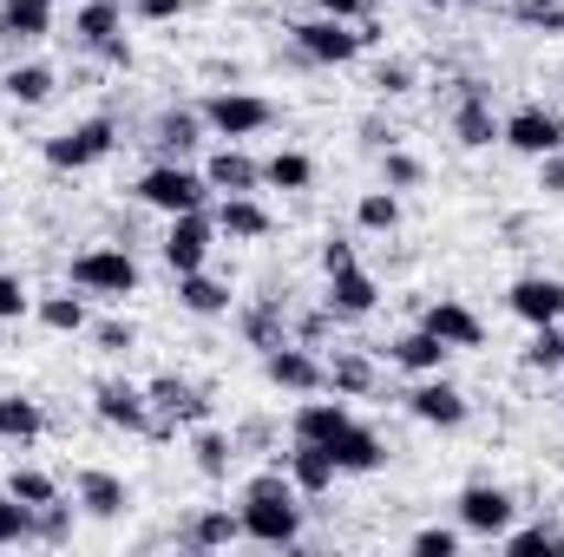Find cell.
Listing matches in <instances>:
<instances>
[{
	"instance_id": "cell-43",
	"label": "cell",
	"mask_w": 564,
	"mask_h": 557,
	"mask_svg": "<svg viewBox=\"0 0 564 557\" xmlns=\"http://www.w3.org/2000/svg\"><path fill=\"white\" fill-rule=\"evenodd\" d=\"M414 551H421V557H453V551H459V532L426 525V532H414Z\"/></svg>"
},
{
	"instance_id": "cell-14",
	"label": "cell",
	"mask_w": 564,
	"mask_h": 557,
	"mask_svg": "<svg viewBox=\"0 0 564 557\" xmlns=\"http://www.w3.org/2000/svg\"><path fill=\"white\" fill-rule=\"evenodd\" d=\"M506 302H512V315H519V321H532V328L564 321V282L558 276H519Z\"/></svg>"
},
{
	"instance_id": "cell-2",
	"label": "cell",
	"mask_w": 564,
	"mask_h": 557,
	"mask_svg": "<svg viewBox=\"0 0 564 557\" xmlns=\"http://www.w3.org/2000/svg\"><path fill=\"white\" fill-rule=\"evenodd\" d=\"M139 197L151 210H164V217H184V210H204L210 204V184H204V171H184V164L158 157L139 177Z\"/></svg>"
},
{
	"instance_id": "cell-25",
	"label": "cell",
	"mask_w": 564,
	"mask_h": 557,
	"mask_svg": "<svg viewBox=\"0 0 564 557\" xmlns=\"http://www.w3.org/2000/svg\"><path fill=\"white\" fill-rule=\"evenodd\" d=\"M73 492H79V505H86L93 518H119V512L132 505V492H126V479H119V472H99V466H86Z\"/></svg>"
},
{
	"instance_id": "cell-21",
	"label": "cell",
	"mask_w": 564,
	"mask_h": 557,
	"mask_svg": "<svg viewBox=\"0 0 564 557\" xmlns=\"http://www.w3.org/2000/svg\"><path fill=\"white\" fill-rule=\"evenodd\" d=\"M375 302H381V282L368 276L361 263L328 276V315H375Z\"/></svg>"
},
{
	"instance_id": "cell-32",
	"label": "cell",
	"mask_w": 564,
	"mask_h": 557,
	"mask_svg": "<svg viewBox=\"0 0 564 557\" xmlns=\"http://www.w3.org/2000/svg\"><path fill=\"white\" fill-rule=\"evenodd\" d=\"M0 86H7V99H20V106H46V99H53V66H40V59H33V66H13Z\"/></svg>"
},
{
	"instance_id": "cell-23",
	"label": "cell",
	"mask_w": 564,
	"mask_h": 557,
	"mask_svg": "<svg viewBox=\"0 0 564 557\" xmlns=\"http://www.w3.org/2000/svg\"><path fill=\"white\" fill-rule=\"evenodd\" d=\"M53 33V0H0V40L33 46Z\"/></svg>"
},
{
	"instance_id": "cell-12",
	"label": "cell",
	"mask_w": 564,
	"mask_h": 557,
	"mask_svg": "<svg viewBox=\"0 0 564 557\" xmlns=\"http://www.w3.org/2000/svg\"><path fill=\"white\" fill-rule=\"evenodd\" d=\"M93 414L106 419V426L144 433L151 426V401H144V387H132V381H99L93 387Z\"/></svg>"
},
{
	"instance_id": "cell-27",
	"label": "cell",
	"mask_w": 564,
	"mask_h": 557,
	"mask_svg": "<svg viewBox=\"0 0 564 557\" xmlns=\"http://www.w3.org/2000/svg\"><path fill=\"white\" fill-rule=\"evenodd\" d=\"M144 401H151V414H164V419H204V394L191 381H177V374H158L144 387Z\"/></svg>"
},
{
	"instance_id": "cell-3",
	"label": "cell",
	"mask_w": 564,
	"mask_h": 557,
	"mask_svg": "<svg viewBox=\"0 0 564 557\" xmlns=\"http://www.w3.org/2000/svg\"><path fill=\"white\" fill-rule=\"evenodd\" d=\"M73 40H79L86 53H99L106 66H132V40H126L119 0H86V7L73 13Z\"/></svg>"
},
{
	"instance_id": "cell-8",
	"label": "cell",
	"mask_w": 564,
	"mask_h": 557,
	"mask_svg": "<svg viewBox=\"0 0 564 557\" xmlns=\"http://www.w3.org/2000/svg\"><path fill=\"white\" fill-rule=\"evenodd\" d=\"M243 538L250 545H270V551H282V545H295L302 538V512H295V499H243Z\"/></svg>"
},
{
	"instance_id": "cell-24",
	"label": "cell",
	"mask_w": 564,
	"mask_h": 557,
	"mask_svg": "<svg viewBox=\"0 0 564 557\" xmlns=\"http://www.w3.org/2000/svg\"><path fill=\"white\" fill-rule=\"evenodd\" d=\"M210 217H217V230H224V237H237V243H257V237H270V210L257 204V190H243V197H224Z\"/></svg>"
},
{
	"instance_id": "cell-17",
	"label": "cell",
	"mask_w": 564,
	"mask_h": 557,
	"mask_svg": "<svg viewBox=\"0 0 564 557\" xmlns=\"http://www.w3.org/2000/svg\"><path fill=\"white\" fill-rule=\"evenodd\" d=\"M282 472H289V485L302 492V499H322L341 472H335V459H328V446H308V439H295V452L282 459Z\"/></svg>"
},
{
	"instance_id": "cell-15",
	"label": "cell",
	"mask_w": 564,
	"mask_h": 557,
	"mask_svg": "<svg viewBox=\"0 0 564 557\" xmlns=\"http://www.w3.org/2000/svg\"><path fill=\"white\" fill-rule=\"evenodd\" d=\"M328 459H335V472H381L388 446H381V433H368L361 419H348V426L328 439Z\"/></svg>"
},
{
	"instance_id": "cell-40",
	"label": "cell",
	"mask_w": 564,
	"mask_h": 557,
	"mask_svg": "<svg viewBox=\"0 0 564 557\" xmlns=\"http://www.w3.org/2000/svg\"><path fill=\"white\" fill-rule=\"evenodd\" d=\"M33 518H40L33 505H20L13 492H0V545H20V538H33V532H40Z\"/></svg>"
},
{
	"instance_id": "cell-38",
	"label": "cell",
	"mask_w": 564,
	"mask_h": 557,
	"mask_svg": "<svg viewBox=\"0 0 564 557\" xmlns=\"http://www.w3.org/2000/svg\"><path fill=\"white\" fill-rule=\"evenodd\" d=\"M355 223H361V230H394V223H401V197H394V190H368V197L355 204Z\"/></svg>"
},
{
	"instance_id": "cell-22",
	"label": "cell",
	"mask_w": 564,
	"mask_h": 557,
	"mask_svg": "<svg viewBox=\"0 0 564 557\" xmlns=\"http://www.w3.org/2000/svg\"><path fill=\"white\" fill-rule=\"evenodd\" d=\"M446 354H453V348H446L433 328H408V335H394V341H388V361H394V368H408V374H440V368H446Z\"/></svg>"
},
{
	"instance_id": "cell-46",
	"label": "cell",
	"mask_w": 564,
	"mask_h": 557,
	"mask_svg": "<svg viewBox=\"0 0 564 557\" xmlns=\"http://www.w3.org/2000/svg\"><path fill=\"white\" fill-rule=\"evenodd\" d=\"M539 190L545 197H564V151H545L539 157Z\"/></svg>"
},
{
	"instance_id": "cell-4",
	"label": "cell",
	"mask_w": 564,
	"mask_h": 557,
	"mask_svg": "<svg viewBox=\"0 0 564 557\" xmlns=\"http://www.w3.org/2000/svg\"><path fill=\"white\" fill-rule=\"evenodd\" d=\"M204 125H210L217 139H257V132L276 125V106L257 99V92H210V99H204Z\"/></svg>"
},
{
	"instance_id": "cell-6",
	"label": "cell",
	"mask_w": 564,
	"mask_h": 557,
	"mask_svg": "<svg viewBox=\"0 0 564 557\" xmlns=\"http://www.w3.org/2000/svg\"><path fill=\"white\" fill-rule=\"evenodd\" d=\"M112 144H119V125H112V119H86V125L46 139V164H53V171H86V164H99Z\"/></svg>"
},
{
	"instance_id": "cell-50",
	"label": "cell",
	"mask_w": 564,
	"mask_h": 557,
	"mask_svg": "<svg viewBox=\"0 0 564 557\" xmlns=\"http://www.w3.org/2000/svg\"><path fill=\"white\" fill-rule=\"evenodd\" d=\"M348 263H355V243H341V237H328V243H322V270L335 276V270H348Z\"/></svg>"
},
{
	"instance_id": "cell-5",
	"label": "cell",
	"mask_w": 564,
	"mask_h": 557,
	"mask_svg": "<svg viewBox=\"0 0 564 557\" xmlns=\"http://www.w3.org/2000/svg\"><path fill=\"white\" fill-rule=\"evenodd\" d=\"M73 288H86V295H132L139 288L132 250H79L73 256Z\"/></svg>"
},
{
	"instance_id": "cell-30",
	"label": "cell",
	"mask_w": 564,
	"mask_h": 557,
	"mask_svg": "<svg viewBox=\"0 0 564 557\" xmlns=\"http://www.w3.org/2000/svg\"><path fill=\"white\" fill-rule=\"evenodd\" d=\"M177 302H184L191 315H224V308H230V288L217 276H204V270H191V276H177Z\"/></svg>"
},
{
	"instance_id": "cell-48",
	"label": "cell",
	"mask_w": 564,
	"mask_h": 557,
	"mask_svg": "<svg viewBox=\"0 0 564 557\" xmlns=\"http://www.w3.org/2000/svg\"><path fill=\"white\" fill-rule=\"evenodd\" d=\"M132 341H139V328H132V321H106V328H99V348H112V354H126Z\"/></svg>"
},
{
	"instance_id": "cell-20",
	"label": "cell",
	"mask_w": 564,
	"mask_h": 557,
	"mask_svg": "<svg viewBox=\"0 0 564 557\" xmlns=\"http://www.w3.org/2000/svg\"><path fill=\"white\" fill-rule=\"evenodd\" d=\"M197 139H204V112H158L151 119V144H158V157H171V164H184L191 151H197Z\"/></svg>"
},
{
	"instance_id": "cell-13",
	"label": "cell",
	"mask_w": 564,
	"mask_h": 557,
	"mask_svg": "<svg viewBox=\"0 0 564 557\" xmlns=\"http://www.w3.org/2000/svg\"><path fill=\"white\" fill-rule=\"evenodd\" d=\"M453 139L466 144V151H486V144L499 139V119H492V99H486V86H459V106H453Z\"/></svg>"
},
{
	"instance_id": "cell-7",
	"label": "cell",
	"mask_w": 564,
	"mask_h": 557,
	"mask_svg": "<svg viewBox=\"0 0 564 557\" xmlns=\"http://www.w3.org/2000/svg\"><path fill=\"white\" fill-rule=\"evenodd\" d=\"M210 237H217V217H210V210H184V217H171V230H164V263H171V276L204 270Z\"/></svg>"
},
{
	"instance_id": "cell-49",
	"label": "cell",
	"mask_w": 564,
	"mask_h": 557,
	"mask_svg": "<svg viewBox=\"0 0 564 557\" xmlns=\"http://www.w3.org/2000/svg\"><path fill=\"white\" fill-rule=\"evenodd\" d=\"M184 7H191V0H132V13H139V20H177Z\"/></svg>"
},
{
	"instance_id": "cell-36",
	"label": "cell",
	"mask_w": 564,
	"mask_h": 557,
	"mask_svg": "<svg viewBox=\"0 0 564 557\" xmlns=\"http://www.w3.org/2000/svg\"><path fill=\"white\" fill-rule=\"evenodd\" d=\"M33 315H40L53 335H79V328H86V302H79V295H46Z\"/></svg>"
},
{
	"instance_id": "cell-47",
	"label": "cell",
	"mask_w": 564,
	"mask_h": 557,
	"mask_svg": "<svg viewBox=\"0 0 564 557\" xmlns=\"http://www.w3.org/2000/svg\"><path fill=\"white\" fill-rule=\"evenodd\" d=\"M375 86H381V92H414V66H401V59H388V66L375 73Z\"/></svg>"
},
{
	"instance_id": "cell-37",
	"label": "cell",
	"mask_w": 564,
	"mask_h": 557,
	"mask_svg": "<svg viewBox=\"0 0 564 557\" xmlns=\"http://www.w3.org/2000/svg\"><path fill=\"white\" fill-rule=\"evenodd\" d=\"M7 492H13V499H20V505H33V512H40V505H53V499H59V485H53V472H40V466H20V472H13V479H7Z\"/></svg>"
},
{
	"instance_id": "cell-33",
	"label": "cell",
	"mask_w": 564,
	"mask_h": 557,
	"mask_svg": "<svg viewBox=\"0 0 564 557\" xmlns=\"http://www.w3.org/2000/svg\"><path fill=\"white\" fill-rule=\"evenodd\" d=\"M499 545H506L512 557H558L564 551V532H558V525H525V532H506Z\"/></svg>"
},
{
	"instance_id": "cell-28",
	"label": "cell",
	"mask_w": 564,
	"mask_h": 557,
	"mask_svg": "<svg viewBox=\"0 0 564 557\" xmlns=\"http://www.w3.org/2000/svg\"><path fill=\"white\" fill-rule=\"evenodd\" d=\"M237 538H243V518H230V512H197L191 532H184L191 551H224V545H237Z\"/></svg>"
},
{
	"instance_id": "cell-26",
	"label": "cell",
	"mask_w": 564,
	"mask_h": 557,
	"mask_svg": "<svg viewBox=\"0 0 564 557\" xmlns=\"http://www.w3.org/2000/svg\"><path fill=\"white\" fill-rule=\"evenodd\" d=\"M348 419H355V414H348L341 401H302L295 419H289V433H295V439H308V446H328Z\"/></svg>"
},
{
	"instance_id": "cell-35",
	"label": "cell",
	"mask_w": 564,
	"mask_h": 557,
	"mask_svg": "<svg viewBox=\"0 0 564 557\" xmlns=\"http://www.w3.org/2000/svg\"><path fill=\"white\" fill-rule=\"evenodd\" d=\"M243 335H250V348H282L289 335H282V308L276 302H257V308H243Z\"/></svg>"
},
{
	"instance_id": "cell-19",
	"label": "cell",
	"mask_w": 564,
	"mask_h": 557,
	"mask_svg": "<svg viewBox=\"0 0 564 557\" xmlns=\"http://www.w3.org/2000/svg\"><path fill=\"white\" fill-rule=\"evenodd\" d=\"M204 184H210L217 197H243V190H257V184H263V164H257V157H243L237 144H224V151L204 164Z\"/></svg>"
},
{
	"instance_id": "cell-39",
	"label": "cell",
	"mask_w": 564,
	"mask_h": 557,
	"mask_svg": "<svg viewBox=\"0 0 564 557\" xmlns=\"http://www.w3.org/2000/svg\"><path fill=\"white\" fill-rule=\"evenodd\" d=\"M191 452H197V472H204V479H224V472H230V439H224V433L204 426V433L191 439Z\"/></svg>"
},
{
	"instance_id": "cell-51",
	"label": "cell",
	"mask_w": 564,
	"mask_h": 557,
	"mask_svg": "<svg viewBox=\"0 0 564 557\" xmlns=\"http://www.w3.org/2000/svg\"><path fill=\"white\" fill-rule=\"evenodd\" d=\"M322 13H335V20H355V26H361V20L375 13V0H322Z\"/></svg>"
},
{
	"instance_id": "cell-1",
	"label": "cell",
	"mask_w": 564,
	"mask_h": 557,
	"mask_svg": "<svg viewBox=\"0 0 564 557\" xmlns=\"http://www.w3.org/2000/svg\"><path fill=\"white\" fill-rule=\"evenodd\" d=\"M295 33V46H302V59H315V66H348L368 40H375V26L361 20H335V13H315V20H295L289 26Z\"/></svg>"
},
{
	"instance_id": "cell-18",
	"label": "cell",
	"mask_w": 564,
	"mask_h": 557,
	"mask_svg": "<svg viewBox=\"0 0 564 557\" xmlns=\"http://www.w3.org/2000/svg\"><path fill=\"white\" fill-rule=\"evenodd\" d=\"M421 328H433V335H440L446 348H479V341H486V321H479V315H473L466 302H453V295L426 308V315H421Z\"/></svg>"
},
{
	"instance_id": "cell-44",
	"label": "cell",
	"mask_w": 564,
	"mask_h": 557,
	"mask_svg": "<svg viewBox=\"0 0 564 557\" xmlns=\"http://www.w3.org/2000/svg\"><path fill=\"white\" fill-rule=\"evenodd\" d=\"M26 308H33V302H26V282H20V276H7V270H0V321H20Z\"/></svg>"
},
{
	"instance_id": "cell-10",
	"label": "cell",
	"mask_w": 564,
	"mask_h": 557,
	"mask_svg": "<svg viewBox=\"0 0 564 557\" xmlns=\"http://www.w3.org/2000/svg\"><path fill=\"white\" fill-rule=\"evenodd\" d=\"M499 139L512 144V151H525V157H545V151H564V119L545 112V106H519V112L499 125Z\"/></svg>"
},
{
	"instance_id": "cell-9",
	"label": "cell",
	"mask_w": 564,
	"mask_h": 557,
	"mask_svg": "<svg viewBox=\"0 0 564 557\" xmlns=\"http://www.w3.org/2000/svg\"><path fill=\"white\" fill-rule=\"evenodd\" d=\"M512 512H519V505H512L506 485H486V479H479V485L459 492V525H466L473 538H506V532H512Z\"/></svg>"
},
{
	"instance_id": "cell-31",
	"label": "cell",
	"mask_w": 564,
	"mask_h": 557,
	"mask_svg": "<svg viewBox=\"0 0 564 557\" xmlns=\"http://www.w3.org/2000/svg\"><path fill=\"white\" fill-rule=\"evenodd\" d=\"M40 426H46V414H40L33 401H20V394H0V439H7V446H26V439H40Z\"/></svg>"
},
{
	"instance_id": "cell-11",
	"label": "cell",
	"mask_w": 564,
	"mask_h": 557,
	"mask_svg": "<svg viewBox=\"0 0 564 557\" xmlns=\"http://www.w3.org/2000/svg\"><path fill=\"white\" fill-rule=\"evenodd\" d=\"M263 374H270V387H282V394H322L328 387L322 381V361L308 348H295V341H282V348L263 354Z\"/></svg>"
},
{
	"instance_id": "cell-45",
	"label": "cell",
	"mask_w": 564,
	"mask_h": 557,
	"mask_svg": "<svg viewBox=\"0 0 564 557\" xmlns=\"http://www.w3.org/2000/svg\"><path fill=\"white\" fill-rule=\"evenodd\" d=\"M388 184H394V190H414V184H421V164H414L408 151H388Z\"/></svg>"
},
{
	"instance_id": "cell-52",
	"label": "cell",
	"mask_w": 564,
	"mask_h": 557,
	"mask_svg": "<svg viewBox=\"0 0 564 557\" xmlns=\"http://www.w3.org/2000/svg\"><path fill=\"white\" fill-rule=\"evenodd\" d=\"M421 7H459V0H421Z\"/></svg>"
},
{
	"instance_id": "cell-34",
	"label": "cell",
	"mask_w": 564,
	"mask_h": 557,
	"mask_svg": "<svg viewBox=\"0 0 564 557\" xmlns=\"http://www.w3.org/2000/svg\"><path fill=\"white\" fill-rule=\"evenodd\" d=\"M263 184H276V190H308V184H315V164H308L302 151H276V157L263 164Z\"/></svg>"
},
{
	"instance_id": "cell-16",
	"label": "cell",
	"mask_w": 564,
	"mask_h": 557,
	"mask_svg": "<svg viewBox=\"0 0 564 557\" xmlns=\"http://www.w3.org/2000/svg\"><path fill=\"white\" fill-rule=\"evenodd\" d=\"M408 414H414V419H426V426H466V394H459L453 381L426 374L421 387L408 394Z\"/></svg>"
},
{
	"instance_id": "cell-42",
	"label": "cell",
	"mask_w": 564,
	"mask_h": 557,
	"mask_svg": "<svg viewBox=\"0 0 564 557\" xmlns=\"http://www.w3.org/2000/svg\"><path fill=\"white\" fill-rule=\"evenodd\" d=\"M525 368H564V328H558V321H545V328L532 335V348H525Z\"/></svg>"
},
{
	"instance_id": "cell-29",
	"label": "cell",
	"mask_w": 564,
	"mask_h": 557,
	"mask_svg": "<svg viewBox=\"0 0 564 557\" xmlns=\"http://www.w3.org/2000/svg\"><path fill=\"white\" fill-rule=\"evenodd\" d=\"M322 381L335 394H375V361L368 354H335V361H322Z\"/></svg>"
},
{
	"instance_id": "cell-41",
	"label": "cell",
	"mask_w": 564,
	"mask_h": 557,
	"mask_svg": "<svg viewBox=\"0 0 564 557\" xmlns=\"http://www.w3.org/2000/svg\"><path fill=\"white\" fill-rule=\"evenodd\" d=\"M512 20H525L539 33H564V0H512Z\"/></svg>"
}]
</instances>
